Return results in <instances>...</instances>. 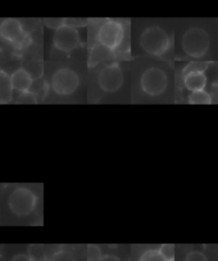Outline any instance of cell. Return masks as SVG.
<instances>
[{"label":"cell","instance_id":"5b68a950","mask_svg":"<svg viewBox=\"0 0 218 261\" xmlns=\"http://www.w3.org/2000/svg\"><path fill=\"white\" fill-rule=\"evenodd\" d=\"M0 36L16 49L25 48L30 42L29 33L21 21L15 18L6 19L0 23Z\"/></svg>","mask_w":218,"mask_h":261},{"label":"cell","instance_id":"44dd1931","mask_svg":"<svg viewBox=\"0 0 218 261\" xmlns=\"http://www.w3.org/2000/svg\"><path fill=\"white\" fill-rule=\"evenodd\" d=\"M11 261H32L31 258H29L28 254H24V253H19L16 255L14 256Z\"/></svg>","mask_w":218,"mask_h":261},{"label":"cell","instance_id":"7402d4cb","mask_svg":"<svg viewBox=\"0 0 218 261\" xmlns=\"http://www.w3.org/2000/svg\"><path fill=\"white\" fill-rule=\"evenodd\" d=\"M101 261H121L120 258H118V256L114 255V254H105L103 256V258Z\"/></svg>","mask_w":218,"mask_h":261},{"label":"cell","instance_id":"ac0fdd59","mask_svg":"<svg viewBox=\"0 0 218 261\" xmlns=\"http://www.w3.org/2000/svg\"><path fill=\"white\" fill-rule=\"evenodd\" d=\"M44 26L49 29L57 31V29L64 26L67 24V19L65 18H44Z\"/></svg>","mask_w":218,"mask_h":261},{"label":"cell","instance_id":"52a82bcc","mask_svg":"<svg viewBox=\"0 0 218 261\" xmlns=\"http://www.w3.org/2000/svg\"><path fill=\"white\" fill-rule=\"evenodd\" d=\"M141 90L150 96H158L166 90L168 80L165 72L157 67H150L142 73L140 80Z\"/></svg>","mask_w":218,"mask_h":261},{"label":"cell","instance_id":"603a6c76","mask_svg":"<svg viewBox=\"0 0 218 261\" xmlns=\"http://www.w3.org/2000/svg\"><path fill=\"white\" fill-rule=\"evenodd\" d=\"M3 70L0 69V84H1V79H2V76H3Z\"/></svg>","mask_w":218,"mask_h":261},{"label":"cell","instance_id":"d6986e66","mask_svg":"<svg viewBox=\"0 0 218 261\" xmlns=\"http://www.w3.org/2000/svg\"><path fill=\"white\" fill-rule=\"evenodd\" d=\"M159 253H161L167 261L175 260V245L174 244H164L159 249Z\"/></svg>","mask_w":218,"mask_h":261},{"label":"cell","instance_id":"2e32d148","mask_svg":"<svg viewBox=\"0 0 218 261\" xmlns=\"http://www.w3.org/2000/svg\"><path fill=\"white\" fill-rule=\"evenodd\" d=\"M103 256V253L99 246L96 244H89L87 246V249H86L87 261H101Z\"/></svg>","mask_w":218,"mask_h":261},{"label":"cell","instance_id":"277c9868","mask_svg":"<svg viewBox=\"0 0 218 261\" xmlns=\"http://www.w3.org/2000/svg\"><path fill=\"white\" fill-rule=\"evenodd\" d=\"M38 197L33 191L27 187H18L11 192L8 204L11 212L17 216H27L36 207Z\"/></svg>","mask_w":218,"mask_h":261},{"label":"cell","instance_id":"7c38bea8","mask_svg":"<svg viewBox=\"0 0 218 261\" xmlns=\"http://www.w3.org/2000/svg\"><path fill=\"white\" fill-rule=\"evenodd\" d=\"M13 87L11 85V77L6 72H3L0 84V103L7 104L11 102L13 95Z\"/></svg>","mask_w":218,"mask_h":261},{"label":"cell","instance_id":"9c48e42d","mask_svg":"<svg viewBox=\"0 0 218 261\" xmlns=\"http://www.w3.org/2000/svg\"><path fill=\"white\" fill-rule=\"evenodd\" d=\"M99 87L106 93H115L124 84V73L118 63L107 65L101 70L98 77Z\"/></svg>","mask_w":218,"mask_h":261},{"label":"cell","instance_id":"8992f818","mask_svg":"<svg viewBox=\"0 0 218 261\" xmlns=\"http://www.w3.org/2000/svg\"><path fill=\"white\" fill-rule=\"evenodd\" d=\"M80 83V77L77 72L70 68L63 67L53 73L51 85L56 94L67 96L72 95L78 90Z\"/></svg>","mask_w":218,"mask_h":261},{"label":"cell","instance_id":"5bb4252c","mask_svg":"<svg viewBox=\"0 0 218 261\" xmlns=\"http://www.w3.org/2000/svg\"><path fill=\"white\" fill-rule=\"evenodd\" d=\"M28 255L31 258L32 261H44L45 254H44V245L42 244H31L28 249Z\"/></svg>","mask_w":218,"mask_h":261},{"label":"cell","instance_id":"7a4b0ae2","mask_svg":"<svg viewBox=\"0 0 218 261\" xmlns=\"http://www.w3.org/2000/svg\"><path fill=\"white\" fill-rule=\"evenodd\" d=\"M126 34V29L122 22L108 20L99 27L95 39L105 49L114 51L123 44Z\"/></svg>","mask_w":218,"mask_h":261},{"label":"cell","instance_id":"ffe728a7","mask_svg":"<svg viewBox=\"0 0 218 261\" xmlns=\"http://www.w3.org/2000/svg\"><path fill=\"white\" fill-rule=\"evenodd\" d=\"M185 261H208L206 256L200 251H192L187 253Z\"/></svg>","mask_w":218,"mask_h":261},{"label":"cell","instance_id":"cb8c5ba5","mask_svg":"<svg viewBox=\"0 0 218 261\" xmlns=\"http://www.w3.org/2000/svg\"><path fill=\"white\" fill-rule=\"evenodd\" d=\"M172 261H175V260H172Z\"/></svg>","mask_w":218,"mask_h":261},{"label":"cell","instance_id":"3957f363","mask_svg":"<svg viewBox=\"0 0 218 261\" xmlns=\"http://www.w3.org/2000/svg\"><path fill=\"white\" fill-rule=\"evenodd\" d=\"M210 39L207 32L200 28H191L182 39L183 51L190 57H204L210 48Z\"/></svg>","mask_w":218,"mask_h":261},{"label":"cell","instance_id":"ba28073f","mask_svg":"<svg viewBox=\"0 0 218 261\" xmlns=\"http://www.w3.org/2000/svg\"><path fill=\"white\" fill-rule=\"evenodd\" d=\"M208 62H190L182 72L183 85L187 90L195 92L205 90L207 84V77L205 71Z\"/></svg>","mask_w":218,"mask_h":261},{"label":"cell","instance_id":"9a60e30c","mask_svg":"<svg viewBox=\"0 0 218 261\" xmlns=\"http://www.w3.org/2000/svg\"><path fill=\"white\" fill-rule=\"evenodd\" d=\"M47 261H76V258L69 251L60 249L52 253Z\"/></svg>","mask_w":218,"mask_h":261},{"label":"cell","instance_id":"30bf717a","mask_svg":"<svg viewBox=\"0 0 218 261\" xmlns=\"http://www.w3.org/2000/svg\"><path fill=\"white\" fill-rule=\"evenodd\" d=\"M80 43L79 31L69 25L64 26L55 31L53 44L56 49L63 53H70L75 50Z\"/></svg>","mask_w":218,"mask_h":261},{"label":"cell","instance_id":"e0dca14e","mask_svg":"<svg viewBox=\"0 0 218 261\" xmlns=\"http://www.w3.org/2000/svg\"><path fill=\"white\" fill-rule=\"evenodd\" d=\"M139 261H167L159 253V249H149L144 252Z\"/></svg>","mask_w":218,"mask_h":261},{"label":"cell","instance_id":"6da1fadb","mask_svg":"<svg viewBox=\"0 0 218 261\" xmlns=\"http://www.w3.org/2000/svg\"><path fill=\"white\" fill-rule=\"evenodd\" d=\"M140 44L148 54L161 57L169 50L171 39L164 29L159 27H150L142 32Z\"/></svg>","mask_w":218,"mask_h":261},{"label":"cell","instance_id":"4fadbf2b","mask_svg":"<svg viewBox=\"0 0 218 261\" xmlns=\"http://www.w3.org/2000/svg\"><path fill=\"white\" fill-rule=\"evenodd\" d=\"M211 102H212V98L205 90L191 92V94L188 95V103L192 105H197V104L209 105L211 104Z\"/></svg>","mask_w":218,"mask_h":261},{"label":"cell","instance_id":"8fae6325","mask_svg":"<svg viewBox=\"0 0 218 261\" xmlns=\"http://www.w3.org/2000/svg\"><path fill=\"white\" fill-rule=\"evenodd\" d=\"M11 80L13 90L22 94L29 92L34 82L31 73L24 68H18L13 72Z\"/></svg>","mask_w":218,"mask_h":261}]
</instances>
